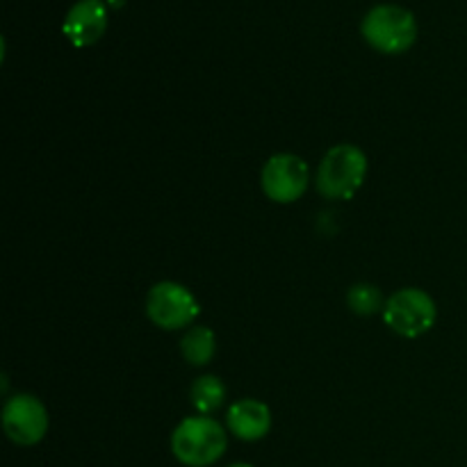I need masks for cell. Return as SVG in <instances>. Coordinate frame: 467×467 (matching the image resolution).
I'll return each instance as SVG.
<instances>
[{
  "mask_svg": "<svg viewBox=\"0 0 467 467\" xmlns=\"http://www.w3.org/2000/svg\"><path fill=\"white\" fill-rule=\"evenodd\" d=\"M383 319L397 336L415 340L433 328L438 319V306L433 296L424 290L404 287L386 299Z\"/></svg>",
  "mask_w": 467,
  "mask_h": 467,
  "instance_id": "obj_4",
  "label": "cell"
},
{
  "mask_svg": "<svg viewBox=\"0 0 467 467\" xmlns=\"http://www.w3.org/2000/svg\"><path fill=\"white\" fill-rule=\"evenodd\" d=\"M192 406L196 409L199 415H213L214 410H219L223 406V400H226V386L219 377H213V374H203V377L196 379L192 383Z\"/></svg>",
  "mask_w": 467,
  "mask_h": 467,
  "instance_id": "obj_11",
  "label": "cell"
},
{
  "mask_svg": "<svg viewBox=\"0 0 467 467\" xmlns=\"http://www.w3.org/2000/svg\"><path fill=\"white\" fill-rule=\"evenodd\" d=\"M109 5H114V7H119V5H121V0H108Z\"/></svg>",
  "mask_w": 467,
  "mask_h": 467,
  "instance_id": "obj_14",
  "label": "cell"
},
{
  "mask_svg": "<svg viewBox=\"0 0 467 467\" xmlns=\"http://www.w3.org/2000/svg\"><path fill=\"white\" fill-rule=\"evenodd\" d=\"M5 436L18 447H32L48 431L46 406L32 395H14L3 409Z\"/></svg>",
  "mask_w": 467,
  "mask_h": 467,
  "instance_id": "obj_7",
  "label": "cell"
},
{
  "mask_svg": "<svg viewBox=\"0 0 467 467\" xmlns=\"http://www.w3.org/2000/svg\"><path fill=\"white\" fill-rule=\"evenodd\" d=\"M347 304L360 317H372V315L381 313L386 308L381 290L377 285H372V283H358V285L351 287L347 292Z\"/></svg>",
  "mask_w": 467,
  "mask_h": 467,
  "instance_id": "obj_12",
  "label": "cell"
},
{
  "mask_svg": "<svg viewBox=\"0 0 467 467\" xmlns=\"http://www.w3.org/2000/svg\"><path fill=\"white\" fill-rule=\"evenodd\" d=\"M228 429L244 442L263 441L272 429V410L258 400H242L228 409Z\"/></svg>",
  "mask_w": 467,
  "mask_h": 467,
  "instance_id": "obj_9",
  "label": "cell"
},
{
  "mask_svg": "<svg viewBox=\"0 0 467 467\" xmlns=\"http://www.w3.org/2000/svg\"><path fill=\"white\" fill-rule=\"evenodd\" d=\"M226 447V431L217 420L208 418V415L182 420L171 433L173 456L187 467H210L217 463Z\"/></svg>",
  "mask_w": 467,
  "mask_h": 467,
  "instance_id": "obj_1",
  "label": "cell"
},
{
  "mask_svg": "<svg viewBox=\"0 0 467 467\" xmlns=\"http://www.w3.org/2000/svg\"><path fill=\"white\" fill-rule=\"evenodd\" d=\"M228 467H254V465H249V463H233V465H228Z\"/></svg>",
  "mask_w": 467,
  "mask_h": 467,
  "instance_id": "obj_13",
  "label": "cell"
},
{
  "mask_svg": "<svg viewBox=\"0 0 467 467\" xmlns=\"http://www.w3.org/2000/svg\"><path fill=\"white\" fill-rule=\"evenodd\" d=\"M146 315L155 327L164 331H178L196 322L201 315V304L181 283L160 281L146 296Z\"/></svg>",
  "mask_w": 467,
  "mask_h": 467,
  "instance_id": "obj_5",
  "label": "cell"
},
{
  "mask_svg": "<svg viewBox=\"0 0 467 467\" xmlns=\"http://www.w3.org/2000/svg\"><path fill=\"white\" fill-rule=\"evenodd\" d=\"M365 41L386 55L406 53L418 39V21L413 12L401 5H374L360 23Z\"/></svg>",
  "mask_w": 467,
  "mask_h": 467,
  "instance_id": "obj_2",
  "label": "cell"
},
{
  "mask_svg": "<svg viewBox=\"0 0 467 467\" xmlns=\"http://www.w3.org/2000/svg\"><path fill=\"white\" fill-rule=\"evenodd\" d=\"M62 30L76 48L94 46L108 30V7L103 0H78L67 12Z\"/></svg>",
  "mask_w": 467,
  "mask_h": 467,
  "instance_id": "obj_8",
  "label": "cell"
},
{
  "mask_svg": "<svg viewBox=\"0 0 467 467\" xmlns=\"http://www.w3.org/2000/svg\"><path fill=\"white\" fill-rule=\"evenodd\" d=\"M263 192L274 203H295L306 194L310 182L308 164L292 153H278L263 167Z\"/></svg>",
  "mask_w": 467,
  "mask_h": 467,
  "instance_id": "obj_6",
  "label": "cell"
},
{
  "mask_svg": "<svg viewBox=\"0 0 467 467\" xmlns=\"http://www.w3.org/2000/svg\"><path fill=\"white\" fill-rule=\"evenodd\" d=\"M368 178V155L356 144H337L322 158L317 169V190L327 199L349 201Z\"/></svg>",
  "mask_w": 467,
  "mask_h": 467,
  "instance_id": "obj_3",
  "label": "cell"
},
{
  "mask_svg": "<svg viewBox=\"0 0 467 467\" xmlns=\"http://www.w3.org/2000/svg\"><path fill=\"white\" fill-rule=\"evenodd\" d=\"M217 351V336L208 327H192L181 340V354L194 368H203L214 358Z\"/></svg>",
  "mask_w": 467,
  "mask_h": 467,
  "instance_id": "obj_10",
  "label": "cell"
}]
</instances>
